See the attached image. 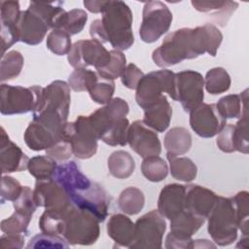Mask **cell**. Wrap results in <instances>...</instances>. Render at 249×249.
Masks as SVG:
<instances>
[{
	"instance_id": "cell-1",
	"label": "cell",
	"mask_w": 249,
	"mask_h": 249,
	"mask_svg": "<svg viewBox=\"0 0 249 249\" xmlns=\"http://www.w3.org/2000/svg\"><path fill=\"white\" fill-rule=\"evenodd\" d=\"M222 40V32L210 23L196 28H180L169 33L154 50L152 59L157 66L165 68L204 53L215 56Z\"/></svg>"
},
{
	"instance_id": "cell-2",
	"label": "cell",
	"mask_w": 249,
	"mask_h": 249,
	"mask_svg": "<svg viewBox=\"0 0 249 249\" xmlns=\"http://www.w3.org/2000/svg\"><path fill=\"white\" fill-rule=\"evenodd\" d=\"M53 178L62 186L74 205L89 211L99 222L105 221L110 197L100 184L82 172L76 161L69 160L57 165Z\"/></svg>"
},
{
	"instance_id": "cell-3",
	"label": "cell",
	"mask_w": 249,
	"mask_h": 249,
	"mask_svg": "<svg viewBox=\"0 0 249 249\" xmlns=\"http://www.w3.org/2000/svg\"><path fill=\"white\" fill-rule=\"evenodd\" d=\"M101 19H95L89 26V35L100 43H110L114 50L124 51L134 43L132 12L124 1H108Z\"/></svg>"
},
{
	"instance_id": "cell-4",
	"label": "cell",
	"mask_w": 249,
	"mask_h": 249,
	"mask_svg": "<svg viewBox=\"0 0 249 249\" xmlns=\"http://www.w3.org/2000/svg\"><path fill=\"white\" fill-rule=\"evenodd\" d=\"M66 124L67 121L53 111L33 113L32 122L24 132V142L33 151L47 150L63 138Z\"/></svg>"
},
{
	"instance_id": "cell-5",
	"label": "cell",
	"mask_w": 249,
	"mask_h": 249,
	"mask_svg": "<svg viewBox=\"0 0 249 249\" xmlns=\"http://www.w3.org/2000/svg\"><path fill=\"white\" fill-rule=\"evenodd\" d=\"M99 223L92 213L73 204L63 220L61 236L71 245H91L99 237Z\"/></svg>"
},
{
	"instance_id": "cell-6",
	"label": "cell",
	"mask_w": 249,
	"mask_h": 249,
	"mask_svg": "<svg viewBox=\"0 0 249 249\" xmlns=\"http://www.w3.org/2000/svg\"><path fill=\"white\" fill-rule=\"evenodd\" d=\"M207 231L219 246H227L237 237V219L231 197L218 196L217 201L208 215Z\"/></svg>"
},
{
	"instance_id": "cell-7",
	"label": "cell",
	"mask_w": 249,
	"mask_h": 249,
	"mask_svg": "<svg viewBox=\"0 0 249 249\" xmlns=\"http://www.w3.org/2000/svg\"><path fill=\"white\" fill-rule=\"evenodd\" d=\"M167 93L175 99V73L162 69L150 72L140 80L135 92V100L138 106L146 109Z\"/></svg>"
},
{
	"instance_id": "cell-8",
	"label": "cell",
	"mask_w": 249,
	"mask_h": 249,
	"mask_svg": "<svg viewBox=\"0 0 249 249\" xmlns=\"http://www.w3.org/2000/svg\"><path fill=\"white\" fill-rule=\"evenodd\" d=\"M63 138L70 143L73 155L78 159H89L96 154L99 139L89 116H79L76 121L67 122Z\"/></svg>"
},
{
	"instance_id": "cell-9",
	"label": "cell",
	"mask_w": 249,
	"mask_h": 249,
	"mask_svg": "<svg viewBox=\"0 0 249 249\" xmlns=\"http://www.w3.org/2000/svg\"><path fill=\"white\" fill-rule=\"evenodd\" d=\"M43 88L32 86L24 88L21 86H11L1 84L0 87V112L4 116L25 114L33 112L38 104Z\"/></svg>"
},
{
	"instance_id": "cell-10",
	"label": "cell",
	"mask_w": 249,
	"mask_h": 249,
	"mask_svg": "<svg viewBox=\"0 0 249 249\" xmlns=\"http://www.w3.org/2000/svg\"><path fill=\"white\" fill-rule=\"evenodd\" d=\"M166 230L164 217L159 210H152L135 222L134 239L128 246L131 249H160Z\"/></svg>"
},
{
	"instance_id": "cell-11",
	"label": "cell",
	"mask_w": 249,
	"mask_h": 249,
	"mask_svg": "<svg viewBox=\"0 0 249 249\" xmlns=\"http://www.w3.org/2000/svg\"><path fill=\"white\" fill-rule=\"evenodd\" d=\"M172 13L161 1L146 2L142 12L139 35L143 42L154 43L166 33L172 22Z\"/></svg>"
},
{
	"instance_id": "cell-12",
	"label": "cell",
	"mask_w": 249,
	"mask_h": 249,
	"mask_svg": "<svg viewBox=\"0 0 249 249\" xmlns=\"http://www.w3.org/2000/svg\"><path fill=\"white\" fill-rule=\"evenodd\" d=\"M205 218L183 210L170 219V232L165 238V248L167 249H187L192 248V236L204 224Z\"/></svg>"
},
{
	"instance_id": "cell-13",
	"label": "cell",
	"mask_w": 249,
	"mask_h": 249,
	"mask_svg": "<svg viewBox=\"0 0 249 249\" xmlns=\"http://www.w3.org/2000/svg\"><path fill=\"white\" fill-rule=\"evenodd\" d=\"M67 59L75 69L94 66L97 70L110 62L111 53L102 43L95 39L79 40L72 45L67 54Z\"/></svg>"
},
{
	"instance_id": "cell-14",
	"label": "cell",
	"mask_w": 249,
	"mask_h": 249,
	"mask_svg": "<svg viewBox=\"0 0 249 249\" xmlns=\"http://www.w3.org/2000/svg\"><path fill=\"white\" fill-rule=\"evenodd\" d=\"M204 78L199 72L183 70L175 73V101H179L185 112H191L204 98Z\"/></svg>"
},
{
	"instance_id": "cell-15",
	"label": "cell",
	"mask_w": 249,
	"mask_h": 249,
	"mask_svg": "<svg viewBox=\"0 0 249 249\" xmlns=\"http://www.w3.org/2000/svg\"><path fill=\"white\" fill-rule=\"evenodd\" d=\"M227 124L218 112L216 104L201 103L190 112V125L202 138H211L219 134Z\"/></svg>"
},
{
	"instance_id": "cell-16",
	"label": "cell",
	"mask_w": 249,
	"mask_h": 249,
	"mask_svg": "<svg viewBox=\"0 0 249 249\" xmlns=\"http://www.w3.org/2000/svg\"><path fill=\"white\" fill-rule=\"evenodd\" d=\"M33 195L37 206L48 211H64L73 204L62 186L53 178L37 180Z\"/></svg>"
},
{
	"instance_id": "cell-17",
	"label": "cell",
	"mask_w": 249,
	"mask_h": 249,
	"mask_svg": "<svg viewBox=\"0 0 249 249\" xmlns=\"http://www.w3.org/2000/svg\"><path fill=\"white\" fill-rule=\"evenodd\" d=\"M71 96L69 85L60 80L52 82L46 88H43L36 109L33 113L51 110L57 112L67 121L69 115Z\"/></svg>"
},
{
	"instance_id": "cell-18",
	"label": "cell",
	"mask_w": 249,
	"mask_h": 249,
	"mask_svg": "<svg viewBox=\"0 0 249 249\" xmlns=\"http://www.w3.org/2000/svg\"><path fill=\"white\" fill-rule=\"evenodd\" d=\"M127 143L143 159L159 156L161 152V144L157 131L147 126L142 120L134 121L129 124Z\"/></svg>"
},
{
	"instance_id": "cell-19",
	"label": "cell",
	"mask_w": 249,
	"mask_h": 249,
	"mask_svg": "<svg viewBox=\"0 0 249 249\" xmlns=\"http://www.w3.org/2000/svg\"><path fill=\"white\" fill-rule=\"evenodd\" d=\"M17 29L19 41L30 46H35L44 40L50 26L33 11H21L17 21Z\"/></svg>"
},
{
	"instance_id": "cell-20",
	"label": "cell",
	"mask_w": 249,
	"mask_h": 249,
	"mask_svg": "<svg viewBox=\"0 0 249 249\" xmlns=\"http://www.w3.org/2000/svg\"><path fill=\"white\" fill-rule=\"evenodd\" d=\"M29 158L22 150L14 143L3 126H1L0 136V163L2 173L19 172L27 169Z\"/></svg>"
},
{
	"instance_id": "cell-21",
	"label": "cell",
	"mask_w": 249,
	"mask_h": 249,
	"mask_svg": "<svg viewBox=\"0 0 249 249\" xmlns=\"http://www.w3.org/2000/svg\"><path fill=\"white\" fill-rule=\"evenodd\" d=\"M218 196L211 190L199 185H187L185 209L207 218L216 204Z\"/></svg>"
},
{
	"instance_id": "cell-22",
	"label": "cell",
	"mask_w": 249,
	"mask_h": 249,
	"mask_svg": "<svg viewBox=\"0 0 249 249\" xmlns=\"http://www.w3.org/2000/svg\"><path fill=\"white\" fill-rule=\"evenodd\" d=\"M186 186L181 184L165 185L159 196L158 210L166 219L170 220L185 210Z\"/></svg>"
},
{
	"instance_id": "cell-23",
	"label": "cell",
	"mask_w": 249,
	"mask_h": 249,
	"mask_svg": "<svg viewBox=\"0 0 249 249\" xmlns=\"http://www.w3.org/2000/svg\"><path fill=\"white\" fill-rule=\"evenodd\" d=\"M172 108L165 95L144 109L143 123L157 132H163L169 126Z\"/></svg>"
},
{
	"instance_id": "cell-24",
	"label": "cell",
	"mask_w": 249,
	"mask_h": 249,
	"mask_svg": "<svg viewBox=\"0 0 249 249\" xmlns=\"http://www.w3.org/2000/svg\"><path fill=\"white\" fill-rule=\"evenodd\" d=\"M107 233L118 247H128L134 239L135 223L124 214H114L107 223Z\"/></svg>"
},
{
	"instance_id": "cell-25",
	"label": "cell",
	"mask_w": 249,
	"mask_h": 249,
	"mask_svg": "<svg viewBox=\"0 0 249 249\" xmlns=\"http://www.w3.org/2000/svg\"><path fill=\"white\" fill-rule=\"evenodd\" d=\"M248 89L240 94H229L219 99L216 104L219 114L225 119L240 118L243 114L248 113L247 107Z\"/></svg>"
},
{
	"instance_id": "cell-26",
	"label": "cell",
	"mask_w": 249,
	"mask_h": 249,
	"mask_svg": "<svg viewBox=\"0 0 249 249\" xmlns=\"http://www.w3.org/2000/svg\"><path fill=\"white\" fill-rule=\"evenodd\" d=\"M166 155L181 156L189 152L192 147V135L190 131L182 126L170 128L163 139Z\"/></svg>"
},
{
	"instance_id": "cell-27",
	"label": "cell",
	"mask_w": 249,
	"mask_h": 249,
	"mask_svg": "<svg viewBox=\"0 0 249 249\" xmlns=\"http://www.w3.org/2000/svg\"><path fill=\"white\" fill-rule=\"evenodd\" d=\"M109 172L117 179H126L132 175L135 169V161L132 156L124 150L113 152L107 160Z\"/></svg>"
},
{
	"instance_id": "cell-28",
	"label": "cell",
	"mask_w": 249,
	"mask_h": 249,
	"mask_svg": "<svg viewBox=\"0 0 249 249\" xmlns=\"http://www.w3.org/2000/svg\"><path fill=\"white\" fill-rule=\"evenodd\" d=\"M193 7L201 13H214V16L218 18L219 21H222V25L227 22L231 15L238 7V3L233 1H197L193 0L191 2Z\"/></svg>"
},
{
	"instance_id": "cell-29",
	"label": "cell",
	"mask_w": 249,
	"mask_h": 249,
	"mask_svg": "<svg viewBox=\"0 0 249 249\" xmlns=\"http://www.w3.org/2000/svg\"><path fill=\"white\" fill-rule=\"evenodd\" d=\"M166 158L169 161L171 176L174 179L183 182H191L196 179L197 167L191 159L169 155H166Z\"/></svg>"
},
{
	"instance_id": "cell-30",
	"label": "cell",
	"mask_w": 249,
	"mask_h": 249,
	"mask_svg": "<svg viewBox=\"0 0 249 249\" xmlns=\"http://www.w3.org/2000/svg\"><path fill=\"white\" fill-rule=\"evenodd\" d=\"M145 196L136 187L124 189L119 196L118 206L126 215H136L144 207Z\"/></svg>"
},
{
	"instance_id": "cell-31",
	"label": "cell",
	"mask_w": 249,
	"mask_h": 249,
	"mask_svg": "<svg viewBox=\"0 0 249 249\" xmlns=\"http://www.w3.org/2000/svg\"><path fill=\"white\" fill-rule=\"evenodd\" d=\"M88 20V14L82 9H73L59 18L53 29H62L70 36L80 33Z\"/></svg>"
},
{
	"instance_id": "cell-32",
	"label": "cell",
	"mask_w": 249,
	"mask_h": 249,
	"mask_svg": "<svg viewBox=\"0 0 249 249\" xmlns=\"http://www.w3.org/2000/svg\"><path fill=\"white\" fill-rule=\"evenodd\" d=\"M62 2H36L29 3L28 9L40 16L53 29L59 18L65 13L62 7Z\"/></svg>"
},
{
	"instance_id": "cell-33",
	"label": "cell",
	"mask_w": 249,
	"mask_h": 249,
	"mask_svg": "<svg viewBox=\"0 0 249 249\" xmlns=\"http://www.w3.org/2000/svg\"><path fill=\"white\" fill-rule=\"evenodd\" d=\"M231 84V76L223 67H214L207 71L204 78V87L210 94L226 92Z\"/></svg>"
},
{
	"instance_id": "cell-34",
	"label": "cell",
	"mask_w": 249,
	"mask_h": 249,
	"mask_svg": "<svg viewBox=\"0 0 249 249\" xmlns=\"http://www.w3.org/2000/svg\"><path fill=\"white\" fill-rule=\"evenodd\" d=\"M56 162L49 156H36L29 160L27 169L37 180H48L53 177L57 167Z\"/></svg>"
},
{
	"instance_id": "cell-35",
	"label": "cell",
	"mask_w": 249,
	"mask_h": 249,
	"mask_svg": "<svg viewBox=\"0 0 249 249\" xmlns=\"http://www.w3.org/2000/svg\"><path fill=\"white\" fill-rule=\"evenodd\" d=\"M24 58L18 51H11L2 56L0 64L1 82L12 80L18 77L23 67Z\"/></svg>"
},
{
	"instance_id": "cell-36",
	"label": "cell",
	"mask_w": 249,
	"mask_h": 249,
	"mask_svg": "<svg viewBox=\"0 0 249 249\" xmlns=\"http://www.w3.org/2000/svg\"><path fill=\"white\" fill-rule=\"evenodd\" d=\"M143 176L151 182H160L168 174V166L163 159L159 156L144 158L141 163Z\"/></svg>"
},
{
	"instance_id": "cell-37",
	"label": "cell",
	"mask_w": 249,
	"mask_h": 249,
	"mask_svg": "<svg viewBox=\"0 0 249 249\" xmlns=\"http://www.w3.org/2000/svg\"><path fill=\"white\" fill-rule=\"evenodd\" d=\"M99 79L97 72L87 68H78L69 75L68 85L76 92L89 91Z\"/></svg>"
},
{
	"instance_id": "cell-38",
	"label": "cell",
	"mask_w": 249,
	"mask_h": 249,
	"mask_svg": "<svg viewBox=\"0 0 249 249\" xmlns=\"http://www.w3.org/2000/svg\"><path fill=\"white\" fill-rule=\"evenodd\" d=\"M111 53V60L110 62L102 67L96 70L99 77H101L104 80L108 81H114L115 79L122 76L125 66H126V58L125 55L121 52L117 50L110 51Z\"/></svg>"
},
{
	"instance_id": "cell-39",
	"label": "cell",
	"mask_w": 249,
	"mask_h": 249,
	"mask_svg": "<svg viewBox=\"0 0 249 249\" xmlns=\"http://www.w3.org/2000/svg\"><path fill=\"white\" fill-rule=\"evenodd\" d=\"M237 219L238 229L241 231L243 236H248L249 234V194L246 191H241L231 197Z\"/></svg>"
},
{
	"instance_id": "cell-40",
	"label": "cell",
	"mask_w": 249,
	"mask_h": 249,
	"mask_svg": "<svg viewBox=\"0 0 249 249\" xmlns=\"http://www.w3.org/2000/svg\"><path fill=\"white\" fill-rule=\"evenodd\" d=\"M47 48L56 55L68 54L72 48L71 36L62 29H52L47 36Z\"/></svg>"
},
{
	"instance_id": "cell-41",
	"label": "cell",
	"mask_w": 249,
	"mask_h": 249,
	"mask_svg": "<svg viewBox=\"0 0 249 249\" xmlns=\"http://www.w3.org/2000/svg\"><path fill=\"white\" fill-rule=\"evenodd\" d=\"M129 122L126 118L114 124L102 136L101 140L109 146H125L127 144V132Z\"/></svg>"
},
{
	"instance_id": "cell-42",
	"label": "cell",
	"mask_w": 249,
	"mask_h": 249,
	"mask_svg": "<svg viewBox=\"0 0 249 249\" xmlns=\"http://www.w3.org/2000/svg\"><path fill=\"white\" fill-rule=\"evenodd\" d=\"M27 248H68L69 243L66 239L57 234L43 232L34 235L26 245Z\"/></svg>"
},
{
	"instance_id": "cell-43",
	"label": "cell",
	"mask_w": 249,
	"mask_h": 249,
	"mask_svg": "<svg viewBox=\"0 0 249 249\" xmlns=\"http://www.w3.org/2000/svg\"><path fill=\"white\" fill-rule=\"evenodd\" d=\"M31 217L15 211L9 218L1 221V231L4 233H26Z\"/></svg>"
},
{
	"instance_id": "cell-44",
	"label": "cell",
	"mask_w": 249,
	"mask_h": 249,
	"mask_svg": "<svg viewBox=\"0 0 249 249\" xmlns=\"http://www.w3.org/2000/svg\"><path fill=\"white\" fill-rule=\"evenodd\" d=\"M233 140L235 152L248 154V113L243 114L238 122L233 124Z\"/></svg>"
},
{
	"instance_id": "cell-45",
	"label": "cell",
	"mask_w": 249,
	"mask_h": 249,
	"mask_svg": "<svg viewBox=\"0 0 249 249\" xmlns=\"http://www.w3.org/2000/svg\"><path fill=\"white\" fill-rule=\"evenodd\" d=\"M115 92L114 81H108L101 78L89 90L90 98L98 104H107L113 97Z\"/></svg>"
},
{
	"instance_id": "cell-46",
	"label": "cell",
	"mask_w": 249,
	"mask_h": 249,
	"mask_svg": "<svg viewBox=\"0 0 249 249\" xmlns=\"http://www.w3.org/2000/svg\"><path fill=\"white\" fill-rule=\"evenodd\" d=\"M13 205L15 211L32 218L34 212L38 207L34 200L33 190H31L28 186H23L18 197L15 201H13Z\"/></svg>"
},
{
	"instance_id": "cell-47",
	"label": "cell",
	"mask_w": 249,
	"mask_h": 249,
	"mask_svg": "<svg viewBox=\"0 0 249 249\" xmlns=\"http://www.w3.org/2000/svg\"><path fill=\"white\" fill-rule=\"evenodd\" d=\"M20 183L11 176H3L1 180V203L6 200L15 201L22 191Z\"/></svg>"
},
{
	"instance_id": "cell-48",
	"label": "cell",
	"mask_w": 249,
	"mask_h": 249,
	"mask_svg": "<svg viewBox=\"0 0 249 249\" xmlns=\"http://www.w3.org/2000/svg\"><path fill=\"white\" fill-rule=\"evenodd\" d=\"M19 3L18 1H1L0 2V18L1 24L14 25L17 23L20 15Z\"/></svg>"
},
{
	"instance_id": "cell-49",
	"label": "cell",
	"mask_w": 249,
	"mask_h": 249,
	"mask_svg": "<svg viewBox=\"0 0 249 249\" xmlns=\"http://www.w3.org/2000/svg\"><path fill=\"white\" fill-rule=\"evenodd\" d=\"M46 154L47 156L53 158L55 161L63 162L66 161L71 157V155H73V152L70 143L66 139L62 138L51 148L47 149Z\"/></svg>"
},
{
	"instance_id": "cell-50",
	"label": "cell",
	"mask_w": 249,
	"mask_h": 249,
	"mask_svg": "<svg viewBox=\"0 0 249 249\" xmlns=\"http://www.w3.org/2000/svg\"><path fill=\"white\" fill-rule=\"evenodd\" d=\"M145 74L142 72L140 68H138L135 64L129 63L125 66L122 76L121 81L122 84L129 89H136L140 80L143 78Z\"/></svg>"
},
{
	"instance_id": "cell-51",
	"label": "cell",
	"mask_w": 249,
	"mask_h": 249,
	"mask_svg": "<svg viewBox=\"0 0 249 249\" xmlns=\"http://www.w3.org/2000/svg\"><path fill=\"white\" fill-rule=\"evenodd\" d=\"M216 144L218 148L225 153H233L235 152L234 140H233V124H226L225 127L217 134Z\"/></svg>"
},
{
	"instance_id": "cell-52",
	"label": "cell",
	"mask_w": 249,
	"mask_h": 249,
	"mask_svg": "<svg viewBox=\"0 0 249 249\" xmlns=\"http://www.w3.org/2000/svg\"><path fill=\"white\" fill-rule=\"evenodd\" d=\"M24 241V236L21 233H5L0 237L3 248H22Z\"/></svg>"
},
{
	"instance_id": "cell-53",
	"label": "cell",
	"mask_w": 249,
	"mask_h": 249,
	"mask_svg": "<svg viewBox=\"0 0 249 249\" xmlns=\"http://www.w3.org/2000/svg\"><path fill=\"white\" fill-rule=\"evenodd\" d=\"M108 1H95V0H87L84 1V6L86 9L93 14H98L102 13L103 10L105 9Z\"/></svg>"
},
{
	"instance_id": "cell-54",
	"label": "cell",
	"mask_w": 249,
	"mask_h": 249,
	"mask_svg": "<svg viewBox=\"0 0 249 249\" xmlns=\"http://www.w3.org/2000/svg\"><path fill=\"white\" fill-rule=\"evenodd\" d=\"M209 248V247H216L215 244H213L212 242H210L207 239H196V240H193V245L192 248Z\"/></svg>"
}]
</instances>
